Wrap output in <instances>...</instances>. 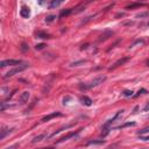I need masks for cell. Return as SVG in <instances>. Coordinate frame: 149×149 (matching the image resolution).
<instances>
[{
	"label": "cell",
	"instance_id": "5",
	"mask_svg": "<svg viewBox=\"0 0 149 149\" xmlns=\"http://www.w3.org/2000/svg\"><path fill=\"white\" fill-rule=\"evenodd\" d=\"M128 59H129V57H122V58H120V59H118L115 63H114L113 65H112L111 68H109V70H114V69H115V68L120 66V65H123L126 62H127Z\"/></svg>",
	"mask_w": 149,
	"mask_h": 149
},
{
	"label": "cell",
	"instance_id": "23",
	"mask_svg": "<svg viewBox=\"0 0 149 149\" xmlns=\"http://www.w3.org/2000/svg\"><path fill=\"white\" fill-rule=\"evenodd\" d=\"M144 93H148V91H147L146 88H141V90H139V92H137L136 97H137V95H140V94H144Z\"/></svg>",
	"mask_w": 149,
	"mask_h": 149
},
{
	"label": "cell",
	"instance_id": "8",
	"mask_svg": "<svg viewBox=\"0 0 149 149\" xmlns=\"http://www.w3.org/2000/svg\"><path fill=\"white\" fill-rule=\"evenodd\" d=\"M13 132V128H7V127H2L1 130H0V140H4L6 137L7 134Z\"/></svg>",
	"mask_w": 149,
	"mask_h": 149
},
{
	"label": "cell",
	"instance_id": "24",
	"mask_svg": "<svg viewBox=\"0 0 149 149\" xmlns=\"http://www.w3.org/2000/svg\"><path fill=\"white\" fill-rule=\"evenodd\" d=\"M86 61H79V62H74V63H71V66H77V65L79 64H83V63H85Z\"/></svg>",
	"mask_w": 149,
	"mask_h": 149
},
{
	"label": "cell",
	"instance_id": "31",
	"mask_svg": "<svg viewBox=\"0 0 149 149\" xmlns=\"http://www.w3.org/2000/svg\"><path fill=\"white\" fill-rule=\"evenodd\" d=\"M40 149H54V147H46V148H40Z\"/></svg>",
	"mask_w": 149,
	"mask_h": 149
},
{
	"label": "cell",
	"instance_id": "20",
	"mask_svg": "<svg viewBox=\"0 0 149 149\" xmlns=\"http://www.w3.org/2000/svg\"><path fill=\"white\" fill-rule=\"evenodd\" d=\"M47 46L44 43H39V44H36V46H35V49H36V50H42V49H44Z\"/></svg>",
	"mask_w": 149,
	"mask_h": 149
},
{
	"label": "cell",
	"instance_id": "16",
	"mask_svg": "<svg viewBox=\"0 0 149 149\" xmlns=\"http://www.w3.org/2000/svg\"><path fill=\"white\" fill-rule=\"evenodd\" d=\"M105 141L104 140H93V141H88L87 142V146H91V144H104Z\"/></svg>",
	"mask_w": 149,
	"mask_h": 149
},
{
	"label": "cell",
	"instance_id": "15",
	"mask_svg": "<svg viewBox=\"0 0 149 149\" xmlns=\"http://www.w3.org/2000/svg\"><path fill=\"white\" fill-rule=\"evenodd\" d=\"M62 0H58V1H56V0H54V1H51L50 4H49V8L50 9H53V8H55V7H58L61 4H62Z\"/></svg>",
	"mask_w": 149,
	"mask_h": 149
},
{
	"label": "cell",
	"instance_id": "28",
	"mask_svg": "<svg viewBox=\"0 0 149 149\" xmlns=\"http://www.w3.org/2000/svg\"><path fill=\"white\" fill-rule=\"evenodd\" d=\"M127 126H135V122H127V123H125L123 126H121V127H127Z\"/></svg>",
	"mask_w": 149,
	"mask_h": 149
},
{
	"label": "cell",
	"instance_id": "7",
	"mask_svg": "<svg viewBox=\"0 0 149 149\" xmlns=\"http://www.w3.org/2000/svg\"><path fill=\"white\" fill-rule=\"evenodd\" d=\"M20 15L25 19H28L30 16V8L27 6H22L21 7V11H20Z\"/></svg>",
	"mask_w": 149,
	"mask_h": 149
},
{
	"label": "cell",
	"instance_id": "29",
	"mask_svg": "<svg viewBox=\"0 0 149 149\" xmlns=\"http://www.w3.org/2000/svg\"><path fill=\"white\" fill-rule=\"evenodd\" d=\"M141 140H143V141H149V136H143V135H142Z\"/></svg>",
	"mask_w": 149,
	"mask_h": 149
},
{
	"label": "cell",
	"instance_id": "1",
	"mask_svg": "<svg viewBox=\"0 0 149 149\" xmlns=\"http://www.w3.org/2000/svg\"><path fill=\"white\" fill-rule=\"evenodd\" d=\"M105 80H106V76H98V77H95L93 80H91L90 83L84 84V85H80V88H81V90H87V88L95 87V86L102 84Z\"/></svg>",
	"mask_w": 149,
	"mask_h": 149
},
{
	"label": "cell",
	"instance_id": "18",
	"mask_svg": "<svg viewBox=\"0 0 149 149\" xmlns=\"http://www.w3.org/2000/svg\"><path fill=\"white\" fill-rule=\"evenodd\" d=\"M147 133H149V126L148 127H144V128H142L141 130H139L137 132V135H140V136H142L143 134H147Z\"/></svg>",
	"mask_w": 149,
	"mask_h": 149
},
{
	"label": "cell",
	"instance_id": "25",
	"mask_svg": "<svg viewBox=\"0 0 149 149\" xmlns=\"http://www.w3.org/2000/svg\"><path fill=\"white\" fill-rule=\"evenodd\" d=\"M6 107H7V105L5 104L4 101H2V102H0V111H1V112H4V111H5V108H6Z\"/></svg>",
	"mask_w": 149,
	"mask_h": 149
},
{
	"label": "cell",
	"instance_id": "2",
	"mask_svg": "<svg viewBox=\"0 0 149 149\" xmlns=\"http://www.w3.org/2000/svg\"><path fill=\"white\" fill-rule=\"evenodd\" d=\"M28 66H29L28 64L19 65V66L14 68V69H12V70H9V71L7 72L6 74H4V77H2V78H4V79H7V78H9V77H13L14 74H16V73H19V72H21V71H23V70H26Z\"/></svg>",
	"mask_w": 149,
	"mask_h": 149
},
{
	"label": "cell",
	"instance_id": "3",
	"mask_svg": "<svg viewBox=\"0 0 149 149\" xmlns=\"http://www.w3.org/2000/svg\"><path fill=\"white\" fill-rule=\"evenodd\" d=\"M21 63L22 62L20 59H5L0 63V66L5 68V66H8V65H18L19 66V64H21Z\"/></svg>",
	"mask_w": 149,
	"mask_h": 149
},
{
	"label": "cell",
	"instance_id": "27",
	"mask_svg": "<svg viewBox=\"0 0 149 149\" xmlns=\"http://www.w3.org/2000/svg\"><path fill=\"white\" fill-rule=\"evenodd\" d=\"M137 43H143V40H137V41H135L134 43H133L132 46H130V48H133V47H134L135 44H137Z\"/></svg>",
	"mask_w": 149,
	"mask_h": 149
},
{
	"label": "cell",
	"instance_id": "4",
	"mask_svg": "<svg viewBox=\"0 0 149 149\" xmlns=\"http://www.w3.org/2000/svg\"><path fill=\"white\" fill-rule=\"evenodd\" d=\"M79 132H80V129H79V130H76V132H70V133H68L66 135H64V136H63V137H61V139L58 140V141H57V143H59V142H64V141H66V140L71 139V137H74L77 134H78Z\"/></svg>",
	"mask_w": 149,
	"mask_h": 149
},
{
	"label": "cell",
	"instance_id": "19",
	"mask_svg": "<svg viewBox=\"0 0 149 149\" xmlns=\"http://www.w3.org/2000/svg\"><path fill=\"white\" fill-rule=\"evenodd\" d=\"M55 19H56V15H48L46 18V22L47 23H50V22H53Z\"/></svg>",
	"mask_w": 149,
	"mask_h": 149
},
{
	"label": "cell",
	"instance_id": "10",
	"mask_svg": "<svg viewBox=\"0 0 149 149\" xmlns=\"http://www.w3.org/2000/svg\"><path fill=\"white\" fill-rule=\"evenodd\" d=\"M112 35H113V32H111V30H107V32H105L102 35H100L99 41H100V42H101V41H105V40H107L108 37H111Z\"/></svg>",
	"mask_w": 149,
	"mask_h": 149
},
{
	"label": "cell",
	"instance_id": "21",
	"mask_svg": "<svg viewBox=\"0 0 149 149\" xmlns=\"http://www.w3.org/2000/svg\"><path fill=\"white\" fill-rule=\"evenodd\" d=\"M20 49L23 51V53H25V51H28V50H29V47H28L27 43H22V44H21V48H20Z\"/></svg>",
	"mask_w": 149,
	"mask_h": 149
},
{
	"label": "cell",
	"instance_id": "6",
	"mask_svg": "<svg viewBox=\"0 0 149 149\" xmlns=\"http://www.w3.org/2000/svg\"><path fill=\"white\" fill-rule=\"evenodd\" d=\"M63 114L61 113V112H54V113H51V114H49V115H46L44 118H42V122H47V121H49V120H51V119H54V118H56V116H62Z\"/></svg>",
	"mask_w": 149,
	"mask_h": 149
},
{
	"label": "cell",
	"instance_id": "12",
	"mask_svg": "<svg viewBox=\"0 0 149 149\" xmlns=\"http://www.w3.org/2000/svg\"><path fill=\"white\" fill-rule=\"evenodd\" d=\"M46 137H48V135H47V134H40V135H37V136H35L34 139H33L32 143H36V142H40V141H42L43 139H46Z\"/></svg>",
	"mask_w": 149,
	"mask_h": 149
},
{
	"label": "cell",
	"instance_id": "17",
	"mask_svg": "<svg viewBox=\"0 0 149 149\" xmlns=\"http://www.w3.org/2000/svg\"><path fill=\"white\" fill-rule=\"evenodd\" d=\"M143 6V4H139V2H134V4H130L127 6V9H133V8H136V7H141Z\"/></svg>",
	"mask_w": 149,
	"mask_h": 149
},
{
	"label": "cell",
	"instance_id": "14",
	"mask_svg": "<svg viewBox=\"0 0 149 149\" xmlns=\"http://www.w3.org/2000/svg\"><path fill=\"white\" fill-rule=\"evenodd\" d=\"M81 101H83V104L86 105V106H91V105H92V100H91L87 95H84V97L81 98Z\"/></svg>",
	"mask_w": 149,
	"mask_h": 149
},
{
	"label": "cell",
	"instance_id": "30",
	"mask_svg": "<svg viewBox=\"0 0 149 149\" xmlns=\"http://www.w3.org/2000/svg\"><path fill=\"white\" fill-rule=\"evenodd\" d=\"M143 111H144V112L149 111V102H148V104H147V105H146V107H144V108H143Z\"/></svg>",
	"mask_w": 149,
	"mask_h": 149
},
{
	"label": "cell",
	"instance_id": "9",
	"mask_svg": "<svg viewBox=\"0 0 149 149\" xmlns=\"http://www.w3.org/2000/svg\"><path fill=\"white\" fill-rule=\"evenodd\" d=\"M29 95H30V93L28 92V91H25V92L21 93L20 98H19V100H20V104H25V102H27L28 99H29Z\"/></svg>",
	"mask_w": 149,
	"mask_h": 149
},
{
	"label": "cell",
	"instance_id": "22",
	"mask_svg": "<svg viewBox=\"0 0 149 149\" xmlns=\"http://www.w3.org/2000/svg\"><path fill=\"white\" fill-rule=\"evenodd\" d=\"M125 97H132L133 95V91H129V90H126V91H123V93H122Z\"/></svg>",
	"mask_w": 149,
	"mask_h": 149
},
{
	"label": "cell",
	"instance_id": "11",
	"mask_svg": "<svg viewBox=\"0 0 149 149\" xmlns=\"http://www.w3.org/2000/svg\"><path fill=\"white\" fill-rule=\"evenodd\" d=\"M73 12V9L72 8H68V9H63V11H61L59 13V18H64V16H68L70 15V14Z\"/></svg>",
	"mask_w": 149,
	"mask_h": 149
},
{
	"label": "cell",
	"instance_id": "13",
	"mask_svg": "<svg viewBox=\"0 0 149 149\" xmlns=\"http://www.w3.org/2000/svg\"><path fill=\"white\" fill-rule=\"evenodd\" d=\"M35 35H36V37H39V39H50V35L44 32H36Z\"/></svg>",
	"mask_w": 149,
	"mask_h": 149
},
{
	"label": "cell",
	"instance_id": "26",
	"mask_svg": "<svg viewBox=\"0 0 149 149\" xmlns=\"http://www.w3.org/2000/svg\"><path fill=\"white\" fill-rule=\"evenodd\" d=\"M19 146H20L19 143H15V144H13V146L7 147V148H4V149H16V148H19Z\"/></svg>",
	"mask_w": 149,
	"mask_h": 149
}]
</instances>
